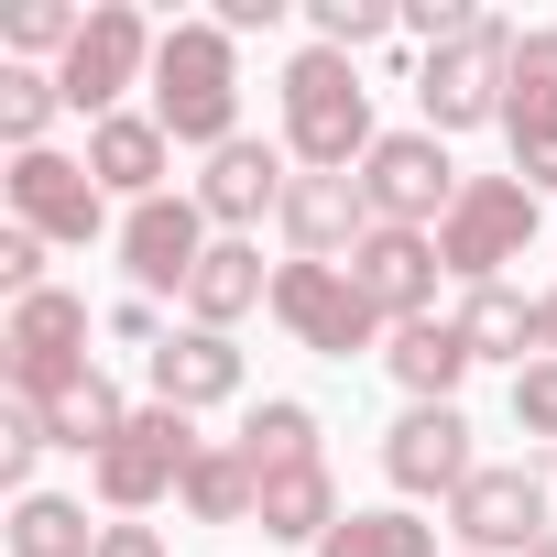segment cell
<instances>
[{
  "label": "cell",
  "instance_id": "1",
  "mask_svg": "<svg viewBox=\"0 0 557 557\" xmlns=\"http://www.w3.org/2000/svg\"><path fill=\"white\" fill-rule=\"evenodd\" d=\"M153 121L186 153H230L240 143V45L219 23H175L153 55Z\"/></svg>",
  "mask_w": 557,
  "mask_h": 557
},
{
  "label": "cell",
  "instance_id": "2",
  "mask_svg": "<svg viewBox=\"0 0 557 557\" xmlns=\"http://www.w3.org/2000/svg\"><path fill=\"white\" fill-rule=\"evenodd\" d=\"M372 143H383V132H372V88H361V66L329 55V45H307V55L285 66V153H296L307 175H361Z\"/></svg>",
  "mask_w": 557,
  "mask_h": 557
},
{
  "label": "cell",
  "instance_id": "3",
  "mask_svg": "<svg viewBox=\"0 0 557 557\" xmlns=\"http://www.w3.org/2000/svg\"><path fill=\"white\" fill-rule=\"evenodd\" d=\"M535 230H546V208H535L524 175H470L459 208L437 219V262L459 273V285H503V262H524Z\"/></svg>",
  "mask_w": 557,
  "mask_h": 557
},
{
  "label": "cell",
  "instance_id": "4",
  "mask_svg": "<svg viewBox=\"0 0 557 557\" xmlns=\"http://www.w3.org/2000/svg\"><path fill=\"white\" fill-rule=\"evenodd\" d=\"M0 372H12L23 405H66V394L99 372V361H88V296H66V285L23 296L12 329H0Z\"/></svg>",
  "mask_w": 557,
  "mask_h": 557
},
{
  "label": "cell",
  "instance_id": "5",
  "mask_svg": "<svg viewBox=\"0 0 557 557\" xmlns=\"http://www.w3.org/2000/svg\"><path fill=\"white\" fill-rule=\"evenodd\" d=\"M273 318L296 329V350L318 361H350V350H383V307L350 285V262H273Z\"/></svg>",
  "mask_w": 557,
  "mask_h": 557
},
{
  "label": "cell",
  "instance_id": "6",
  "mask_svg": "<svg viewBox=\"0 0 557 557\" xmlns=\"http://www.w3.org/2000/svg\"><path fill=\"white\" fill-rule=\"evenodd\" d=\"M153 55H164V34L132 12V0H99L88 34H77V55L55 66V88H66V110H88V132H99V121H121V99L153 77Z\"/></svg>",
  "mask_w": 557,
  "mask_h": 557
},
{
  "label": "cell",
  "instance_id": "7",
  "mask_svg": "<svg viewBox=\"0 0 557 557\" xmlns=\"http://www.w3.org/2000/svg\"><path fill=\"white\" fill-rule=\"evenodd\" d=\"M0 197H12V230H34L45 251L66 240V251H88L99 230H110V186L88 175V153H12V175H0Z\"/></svg>",
  "mask_w": 557,
  "mask_h": 557
},
{
  "label": "cell",
  "instance_id": "8",
  "mask_svg": "<svg viewBox=\"0 0 557 557\" xmlns=\"http://www.w3.org/2000/svg\"><path fill=\"white\" fill-rule=\"evenodd\" d=\"M513 23L503 12H481V34L459 45V55H426L416 66V110H426V132L448 143V132H481V121H503V77H513Z\"/></svg>",
  "mask_w": 557,
  "mask_h": 557
},
{
  "label": "cell",
  "instance_id": "9",
  "mask_svg": "<svg viewBox=\"0 0 557 557\" xmlns=\"http://www.w3.org/2000/svg\"><path fill=\"white\" fill-rule=\"evenodd\" d=\"M459 164H448V143L437 132H383L372 153H361V197H372V230H437L448 208H459Z\"/></svg>",
  "mask_w": 557,
  "mask_h": 557
},
{
  "label": "cell",
  "instance_id": "10",
  "mask_svg": "<svg viewBox=\"0 0 557 557\" xmlns=\"http://www.w3.org/2000/svg\"><path fill=\"white\" fill-rule=\"evenodd\" d=\"M197 448H208V437H197V416H175V405H143V416L121 426V448H110V459H99L88 481H99V503H110V513L132 524V513H153L164 492H186Z\"/></svg>",
  "mask_w": 557,
  "mask_h": 557
},
{
  "label": "cell",
  "instance_id": "11",
  "mask_svg": "<svg viewBox=\"0 0 557 557\" xmlns=\"http://www.w3.org/2000/svg\"><path fill=\"white\" fill-rule=\"evenodd\" d=\"M448 535H459V557H535L546 546V481L524 459H481L448 492Z\"/></svg>",
  "mask_w": 557,
  "mask_h": 557
},
{
  "label": "cell",
  "instance_id": "12",
  "mask_svg": "<svg viewBox=\"0 0 557 557\" xmlns=\"http://www.w3.org/2000/svg\"><path fill=\"white\" fill-rule=\"evenodd\" d=\"M208 208H197V186H175V197H143V208H121V273L143 296H186L197 285V262H208Z\"/></svg>",
  "mask_w": 557,
  "mask_h": 557
},
{
  "label": "cell",
  "instance_id": "13",
  "mask_svg": "<svg viewBox=\"0 0 557 557\" xmlns=\"http://www.w3.org/2000/svg\"><path fill=\"white\" fill-rule=\"evenodd\" d=\"M437 230H372L361 251H350V285L383 307V329H416V318H437Z\"/></svg>",
  "mask_w": 557,
  "mask_h": 557
},
{
  "label": "cell",
  "instance_id": "14",
  "mask_svg": "<svg viewBox=\"0 0 557 557\" xmlns=\"http://www.w3.org/2000/svg\"><path fill=\"white\" fill-rule=\"evenodd\" d=\"M285 186H296V175H285V143H251V132H240L230 153H208L197 208H208V230H219V240H251V219H262V208L285 219Z\"/></svg>",
  "mask_w": 557,
  "mask_h": 557
},
{
  "label": "cell",
  "instance_id": "15",
  "mask_svg": "<svg viewBox=\"0 0 557 557\" xmlns=\"http://www.w3.org/2000/svg\"><path fill=\"white\" fill-rule=\"evenodd\" d=\"M481 459H470V416L459 405H405L394 437H383V481L394 492H459Z\"/></svg>",
  "mask_w": 557,
  "mask_h": 557
},
{
  "label": "cell",
  "instance_id": "16",
  "mask_svg": "<svg viewBox=\"0 0 557 557\" xmlns=\"http://www.w3.org/2000/svg\"><path fill=\"white\" fill-rule=\"evenodd\" d=\"M285 240H296V262H350V251L372 240L361 175H296V186H285Z\"/></svg>",
  "mask_w": 557,
  "mask_h": 557
},
{
  "label": "cell",
  "instance_id": "17",
  "mask_svg": "<svg viewBox=\"0 0 557 557\" xmlns=\"http://www.w3.org/2000/svg\"><path fill=\"white\" fill-rule=\"evenodd\" d=\"M164 164H175V132L153 121V110H121V121H99L88 132V175L110 186V197H164Z\"/></svg>",
  "mask_w": 557,
  "mask_h": 557
},
{
  "label": "cell",
  "instance_id": "18",
  "mask_svg": "<svg viewBox=\"0 0 557 557\" xmlns=\"http://www.w3.org/2000/svg\"><path fill=\"white\" fill-rule=\"evenodd\" d=\"M230 394H240V350H230V329H175V339L153 350V405L197 416V405H230Z\"/></svg>",
  "mask_w": 557,
  "mask_h": 557
},
{
  "label": "cell",
  "instance_id": "19",
  "mask_svg": "<svg viewBox=\"0 0 557 557\" xmlns=\"http://www.w3.org/2000/svg\"><path fill=\"white\" fill-rule=\"evenodd\" d=\"M251 307H273V273H262V251H251V240H208L197 285H186V329H240Z\"/></svg>",
  "mask_w": 557,
  "mask_h": 557
},
{
  "label": "cell",
  "instance_id": "20",
  "mask_svg": "<svg viewBox=\"0 0 557 557\" xmlns=\"http://www.w3.org/2000/svg\"><path fill=\"white\" fill-rule=\"evenodd\" d=\"M383 361H394V383H405L416 405H459V383H470V339H459V318H416V329H394Z\"/></svg>",
  "mask_w": 557,
  "mask_h": 557
},
{
  "label": "cell",
  "instance_id": "21",
  "mask_svg": "<svg viewBox=\"0 0 557 557\" xmlns=\"http://www.w3.org/2000/svg\"><path fill=\"white\" fill-rule=\"evenodd\" d=\"M251 524H262L273 546H329V535H339V481H329V459H307V470H273Z\"/></svg>",
  "mask_w": 557,
  "mask_h": 557
},
{
  "label": "cell",
  "instance_id": "22",
  "mask_svg": "<svg viewBox=\"0 0 557 557\" xmlns=\"http://www.w3.org/2000/svg\"><path fill=\"white\" fill-rule=\"evenodd\" d=\"M240 459H251V481H273V470H307L318 459V405H296V394H262L251 416H240V437H230Z\"/></svg>",
  "mask_w": 557,
  "mask_h": 557
},
{
  "label": "cell",
  "instance_id": "23",
  "mask_svg": "<svg viewBox=\"0 0 557 557\" xmlns=\"http://www.w3.org/2000/svg\"><path fill=\"white\" fill-rule=\"evenodd\" d=\"M459 339H470V361H513V372H524V350H535V296L470 285V296H459Z\"/></svg>",
  "mask_w": 557,
  "mask_h": 557
},
{
  "label": "cell",
  "instance_id": "24",
  "mask_svg": "<svg viewBox=\"0 0 557 557\" xmlns=\"http://www.w3.org/2000/svg\"><path fill=\"white\" fill-rule=\"evenodd\" d=\"M45 416H55V448H77V459L99 470V459L121 448V426H132L143 405H121V383H110V372H88V383H77L66 405H45Z\"/></svg>",
  "mask_w": 557,
  "mask_h": 557
},
{
  "label": "cell",
  "instance_id": "25",
  "mask_svg": "<svg viewBox=\"0 0 557 557\" xmlns=\"http://www.w3.org/2000/svg\"><path fill=\"white\" fill-rule=\"evenodd\" d=\"M175 503H186L197 524H251V513H262V481H251V459H240V448H219V437H208Z\"/></svg>",
  "mask_w": 557,
  "mask_h": 557
},
{
  "label": "cell",
  "instance_id": "26",
  "mask_svg": "<svg viewBox=\"0 0 557 557\" xmlns=\"http://www.w3.org/2000/svg\"><path fill=\"white\" fill-rule=\"evenodd\" d=\"M12 557H99L88 503H66V492H23V503H12Z\"/></svg>",
  "mask_w": 557,
  "mask_h": 557
},
{
  "label": "cell",
  "instance_id": "27",
  "mask_svg": "<svg viewBox=\"0 0 557 557\" xmlns=\"http://www.w3.org/2000/svg\"><path fill=\"white\" fill-rule=\"evenodd\" d=\"M318 557H437V524H416L405 503H372V513H339Z\"/></svg>",
  "mask_w": 557,
  "mask_h": 557
},
{
  "label": "cell",
  "instance_id": "28",
  "mask_svg": "<svg viewBox=\"0 0 557 557\" xmlns=\"http://www.w3.org/2000/svg\"><path fill=\"white\" fill-rule=\"evenodd\" d=\"M55 110H66L55 66H0V143H12V153H45Z\"/></svg>",
  "mask_w": 557,
  "mask_h": 557
},
{
  "label": "cell",
  "instance_id": "29",
  "mask_svg": "<svg viewBox=\"0 0 557 557\" xmlns=\"http://www.w3.org/2000/svg\"><path fill=\"white\" fill-rule=\"evenodd\" d=\"M524 121H557V34H524L513 45V77H503V132Z\"/></svg>",
  "mask_w": 557,
  "mask_h": 557
},
{
  "label": "cell",
  "instance_id": "30",
  "mask_svg": "<svg viewBox=\"0 0 557 557\" xmlns=\"http://www.w3.org/2000/svg\"><path fill=\"white\" fill-rule=\"evenodd\" d=\"M307 23H318V45H329V55H350V66H361V55H372L405 12H394V0H318Z\"/></svg>",
  "mask_w": 557,
  "mask_h": 557
},
{
  "label": "cell",
  "instance_id": "31",
  "mask_svg": "<svg viewBox=\"0 0 557 557\" xmlns=\"http://www.w3.org/2000/svg\"><path fill=\"white\" fill-rule=\"evenodd\" d=\"M77 34H88V12H66V0H23V12H12V66H66L77 55Z\"/></svg>",
  "mask_w": 557,
  "mask_h": 557
},
{
  "label": "cell",
  "instance_id": "32",
  "mask_svg": "<svg viewBox=\"0 0 557 557\" xmlns=\"http://www.w3.org/2000/svg\"><path fill=\"white\" fill-rule=\"evenodd\" d=\"M45 448H55V416L12 394V405H0V481H12V503L34 492V459H45Z\"/></svg>",
  "mask_w": 557,
  "mask_h": 557
},
{
  "label": "cell",
  "instance_id": "33",
  "mask_svg": "<svg viewBox=\"0 0 557 557\" xmlns=\"http://www.w3.org/2000/svg\"><path fill=\"white\" fill-rule=\"evenodd\" d=\"M513 426L524 437H557V361H524L513 372Z\"/></svg>",
  "mask_w": 557,
  "mask_h": 557
},
{
  "label": "cell",
  "instance_id": "34",
  "mask_svg": "<svg viewBox=\"0 0 557 557\" xmlns=\"http://www.w3.org/2000/svg\"><path fill=\"white\" fill-rule=\"evenodd\" d=\"M0 296H12V307L45 296V240L34 230H0Z\"/></svg>",
  "mask_w": 557,
  "mask_h": 557
},
{
  "label": "cell",
  "instance_id": "35",
  "mask_svg": "<svg viewBox=\"0 0 557 557\" xmlns=\"http://www.w3.org/2000/svg\"><path fill=\"white\" fill-rule=\"evenodd\" d=\"M99 329H110V339H121V350H143V361H153V350H164V318H153V296H121V307H110V318H99Z\"/></svg>",
  "mask_w": 557,
  "mask_h": 557
},
{
  "label": "cell",
  "instance_id": "36",
  "mask_svg": "<svg viewBox=\"0 0 557 557\" xmlns=\"http://www.w3.org/2000/svg\"><path fill=\"white\" fill-rule=\"evenodd\" d=\"M513 175H524L535 197L557 186V121H524V132H513Z\"/></svg>",
  "mask_w": 557,
  "mask_h": 557
},
{
  "label": "cell",
  "instance_id": "37",
  "mask_svg": "<svg viewBox=\"0 0 557 557\" xmlns=\"http://www.w3.org/2000/svg\"><path fill=\"white\" fill-rule=\"evenodd\" d=\"M273 23H285V0H219V34L240 45V34H273Z\"/></svg>",
  "mask_w": 557,
  "mask_h": 557
},
{
  "label": "cell",
  "instance_id": "38",
  "mask_svg": "<svg viewBox=\"0 0 557 557\" xmlns=\"http://www.w3.org/2000/svg\"><path fill=\"white\" fill-rule=\"evenodd\" d=\"M99 557H164L153 524H99Z\"/></svg>",
  "mask_w": 557,
  "mask_h": 557
},
{
  "label": "cell",
  "instance_id": "39",
  "mask_svg": "<svg viewBox=\"0 0 557 557\" xmlns=\"http://www.w3.org/2000/svg\"><path fill=\"white\" fill-rule=\"evenodd\" d=\"M535 361H557V285L535 296Z\"/></svg>",
  "mask_w": 557,
  "mask_h": 557
},
{
  "label": "cell",
  "instance_id": "40",
  "mask_svg": "<svg viewBox=\"0 0 557 557\" xmlns=\"http://www.w3.org/2000/svg\"><path fill=\"white\" fill-rule=\"evenodd\" d=\"M535 557H557V524H546V546H535Z\"/></svg>",
  "mask_w": 557,
  "mask_h": 557
}]
</instances>
